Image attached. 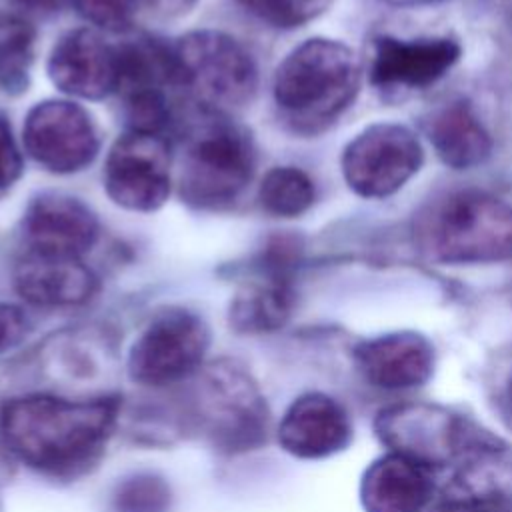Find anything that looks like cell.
<instances>
[{
  "label": "cell",
  "mask_w": 512,
  "mask_h": 512,
  "mask_svg": "<svg viewBox=\"0 0 512 512\" xmlns=\"http://www.w3.org/2000/svg\"><path fill=\"white\" fill-rule=\"evenodd\" d=\"M28 156L52 174H74L92 164L100 150L96 124L74 100L48 98L34 104L24 120Z\"/></svg>",
  "instance_id": "cell-8"
},
{
  "label": "cell",
  "mask_w": 512,
  "mask_h": 512,
  "mask_svg": "<svg viewBox=\"0 0 512 512\" xmlns=\"http://www.w3.org/2000/svg\"><path fill=\"white\" fill-rule=\"evenodd\" d=\"M416 238L446 264L512 260V204L480 190L452 192L418 218Z\"/></svg>",
  "instance_id": "cell-3"
},
{
  "label": "cell",
  "mask_w": 512,
  "mask_h": 512,
  "mask_svg": "<svg viewBox=\"0 0 512 512\" xmlns=\"http://www.w3.org/2000/svg\"><path fill=\"white\" fill-rule=\"evenodd\" d=\"M430 512H504V506L486 502L480 498L472 496H462V494H452L444 502H440L436 508Z\"/></svg>",
  "instance_id": "cell-27"
},
{
  "label": "cell",
  "mask_w": 512,
  "mask_h": 512,
  "mask_svg": "<svg viewBox=\"0 0 512 512\" xmlns=\"http://www.w3.org/2000/svg\"><path fill=\"white\" fill-rule=\"evenodd\" d=\"M424 152L416 134L392 122L364 128L342 154L346 184L364 198H384L400 190L420 168Z\"/></svg>",
  "instance_id": "cell-7"
},
{
  "label": "cell",
  "mask_w": 512,
  "mask_h": 512,
  "mask_svg": "<svg viewBox=\"0 0 512 512\" xmlns=\"http://www.w3.org/2000/svg\"><path fill=\"white\" fill-rule=\"evenodd\" d=\"M24 238L28 252L82 258L98 238V218L70 194L44 192L24 214Z\"/></svg>",
  "instance_id": "cell-13"
},
{
  "label": "cell",
  "mask_w": 512,
  "mask_h": 512,
  "mask_svg": "<svg viewBox=\"0 0 512 512\" xmlns=\"http://www.w3.org/2000/svg\"><path fill=\"white\" fill-rule=\"evenodd\" d=\"M46 70L60 92L102 100L118 88V46L92 28H76L52 46Z\"/></svg>",
  "instance_id": "cell-12"
},
{
  "label": "cell",
  "mask_w": 512,
  "mask_h": 512,
  "mask_svg": "<svg viewBox=\"0 0 512 512\" xmlns=\"http://www.w3.org/2000/svg\"><path fill=\"white\" fill-rule=\"evenodd\" d=\"M360 86L356 54L342 42L310 38L278 64L272 94L298 130H318L348 108Z\"/></svg>",
  "instance_id": "cell-2"
},
{
  "label": "cell",
  "mask_w": 512,
  "mask_h": 512,
  "mask_svg": "<svg viewBox=\"0 0 512 512\" xmlns=\"http://www.w3.org/2000/svg\"><path fill=\"white\" fill-rule=\"evenodd\" d=\"M432 496L434 468L392 450L376 458L360 480L366 512H426Z\"/></svg>",
  "instance_id": "cell-18"
},
{
  "label": "cell",
  "mask_w": 512,
  "mask_h": 512,
  "mask_svg": "<svg viewBox=\"0 0 512 512\" xmlns=\"http://www.w3.org/2000/svg\"><path fill=\"white\" fill-rule=\"evenodd\" d=\"M316 198L312 178L296 166H276L266 172L258 186V202L264 212L278 218L304 214Z\"/></svg>",
  "instance_id": "cell-22"
},
{
  "label": "cell",
  "mask_w": 512,
  "mask_h": 512,
  "mask_svg": "<svg viewBox=\"0 0 512 512\" xmlns=\"http://www.w3.org/2000/svg\"><path fill=\"white\" fill-rule=\"evenodd\" d=\"M354 362L372 386L408 390L432 376L434 348L418 332H390L358 344Z\"/></svg>",
  "instance_id": "cell-16"
},
{
  "label": "cell",
  "mask_w": 512,
  "mask_h": 512,
  "mask_svg": "<svg viewBox=\"0 0 512 512\" xmlns=\"http://www.w3.org/2000/svg\"><path fill=\"white\" fill-rule=\"evenodd\" d=\"M210 346L206 322L184 308L154 316L134 340L128 354V374L144 386L180 382L200 370Z\"/></svg>",
  "instance_id": "cell-6"
},
{
  "label": "cell",
  "mask_w": 512,
  "mask_h": 512,
  "mask_svg": "<svg viewBox=\"0 0 512 512\" xmlns=\"http://www.w3.org/2000/svg\"><path fill=\"white\" fill-rule=\"evenodd\" d=\"M254 164L248 134L216 112L196 124L186 140L180 194L196 208H222L248 186Z\"/></svg>",
  "instance_id": "cell-4"
},
{
  "label": "cell",
  "mask_w": 512,
  "mask_h": 512,
  "mask_svg": "<svg viewBox=\"0 0 512 512\" xmlns=\"http://www.w3.org/2000/svg\"><path fill=\"white\" fill-rule=\"evenodd\" d=\"M198 0H76L74 8L102 30H128L138 22L176 20L186 16Z\"/></svg>",
  "instance_id": "cell-21"
},
{
  "label": "cell",
  "mask_w": 512,
  "mask_h": 512,
  "mask_svg": "<svg viewBox=\"0 0 512 512\" xmlns=\"http://www.w3.org/2000/svg\"><path fill=\"white\" fill-rule=\"evenodd\" d=\"M18 8L32 14H52L60 12L68 6H74L76 0H12Z\"/></svg>",
  "instance_id": "cell-28"
},
{
  "label": "cell",
  "mask_w": 512,
  "mask_h": 512,
  "mask_svg": "<svg viewBox=\"0 0 512 512\" xmlns=\"http://www.w3.org/2000/svg\"><path fill=\"white\" fill-rule=\"evenodd\" d=\"M430 138L440 160L456 170L482 164L492 150L490 134L468 102L446 104L432 120Z\"/></svg>",
  "instance_id": "cell-20"
},
{
  "label": "cell",
  "mask_w": 512,
  "mask_h": 512,
  "mask_svg": "<svg viewBox=\"0 0 512 512\" xmlns=\"http://www.w3.org/2000/svg\"><path fill=\"white\" fill-rule=\"evenodd\" d=\"M14 288L34 306L68 308L88 302L98 280L82 258L26 252L14 268Z\"/></svg>",
  "instance_id": "cell-19"
},
{
  "label": "cell",
  "mask_w": 512,
  "mask_h": 512,
  "mask_svg": "<svg viewBox=\"0 0 512 512\" xmlns=\"http://www.w3.org/2000/svg\"><path fill=\"white\" fill-rule=\"evenodd\" d=\"M180 86L216 112L242 108L258 88L250 50L222 30H192L172 48Z\"/></svg>",
  "instance_id": "cell-5"
},
{
  "label": "cell",
  "mask_w": 512,
  "mask_h": 512,
  "mask_svg": "<svg viewBox=\"0 0 512 512\" xmlns=\"http://www.w3.org/2000/svg\"><path fill=\"white\" fill-rule=\"evenodd\" d=\"M392 4H430V2H440V0H386Z\"/></svg>",
  "instance_id": "cell-29"
},
{
  "label": "cell",
  "mask_w": 512,
  "mask_h": 512,
  "mask_svg": "<svg viewBox=\"0 0 512 512\" xmlns=\"http://www.w3.org/2000/svg\"><path fill=\"white\" fill-rule=\"evenodd\" d=\"M460 58L452 38L398 40L378 38L370 60V78L382 88H424L442 78Z\"/></svg>",
  "instance_id": "cell-15"
},
{
  "label": "cell",
  "mask_w": 512,
  "mask_h": 512,
  "mask_svg": "<svg viewBox=\"0 0 512 512\" xmlns=\"http://www.w3.org/2000/svg\"><path fill=\"white\" fill-rule=\"evenodd\" d=\"M508 396H510V406H512V376H510V388H508Z\"/></svg>",
  "instance_id": "cell-30"
},
{
  "label": "cell",
  "mask_w": 512,
  "mask_h": 512,
  "mask_svg": "<svg viewBox=\"0 0 512 512\" xmlns=\"http://www.w3.org/2000/svg\"><path fill=\"white\" fill-rule=\"evenodd\" d=\"M34 28L18 16H0V92L26 86L34 60Z\"/></svg>",
  "instance_id": "cell-23"
},
{
  "label": "cell",
  "mask_w": 512,
  "mask_h": 512,
  "mask_svg": "<svg viewBox=\"0 0 512 512\" xmlns=\"http://www.w3.org/2000/svg\"><path fill=\"white\" fill-rule=\"evenodd\" d=\"M266 256V274L242 286L230 302V324L244 334L272 332L288 320L292 310L294 296L288 266L294 246L280 240L270 246Z\"/></svg>",
  "instance_id": "cell-17"
},
{
  "label": "cell",
  "mask_w": 512,
  "mask_h": 512,
  "mask_svg": "<svg viewBox=\"0 0 512 512\" xmlns=\"http://www.w3.org/2000/svg\"><path fill=\"white\" fill-rule=\"evenodd\" d=\"M380 440L392 450L430 468L446 466L462 456L470 432L452 412L424 402H404L384 408L376 418Z\"/></svg>",
  "instance_id": "cell-10"
},
{
  "label": "cell",
  "mask_w": 512,
  "mask_h": 512,
  "mask_svg": "<svg viewBox=\"0 0 512 512\" xmlns=\"http://www.w3.org/2000/svg\"><path fill=\"white\" fill-rule=\"evenodd\" d=\"M22 172V156L8 122L0 114V194L6 192Z\"/></svg>",
  "instance_id": "cell-25"
},
{
  "label": "cell",
  "mask_w": 512,
  "mask_h": 512,
  "mask_svg": "<svg viewBox=\"0 0 512 512\" xmlns=\"http://www.w3.org/2000/svg\"><path fill=\"white\" fill-rule=\"evenodd\" d=\"M170 174V150L164 136L128 130L108 150L102 178L116 206L154 212L170 196Z\"/></svg>",
  "instance_id": "cell-9"
},
{
  "label": "cell",
  "mask_w": 512,
  "mask_h": 512,
  "mask_svg": "<svg viewBox=\"0 0 512 512\" xmlns=\"http://www.w3.org/2000/svg\"><path fill=\"white\" fill-rule=\"evenodd\" d=\"M28 334L26 312L10 302H0V354L18 346Z\"/></svg>",
  "instance_id": "cell-26"
},
{
  "label": "cell",
  "mask_w": 512,
  "mask_h": 512,
  "mask_svg": "<svg viewBox=\"0 0 512 512\" xmlns=\"http://www.w3.org/2000/svg\"><path fill=\"white\" fill-rule=\"evenodd\" d=\"M200 410L210 434L226 448H248L266 432V404L240 366L218 362L202 372Z\"/></svg>",
  "instance_id": "cell-11"
},
{
  "label": "cell",
  "mask_w": 512,
  "mask_h": 512,
  "mask_svg": "<svg viewBox=\"0 0 512 512\" xmlns=\"http://www.w3.org/2000/svg\"><path fill=\"white\" fill-rule=\"evenodd\" d=\"M352 426L338 400L322 392L298 396L278 426L280 446L302 460H320L348 446Z\"/></svg>",
  "instance_id": "cell-14"
},
{
  "label": "cell",
  "mask_w": 512,
  "mask_h": 512,
  "mask_svg": "<svg viewBox=\"0 0 512 512\" xmlns=\"http://www.w3.org/2000/svg\"><path fill=\"white\" fill-rule=\"evenodd\" d=\"M118 414L114 398L28 394L10 400L0 418L6 446L34 470L74 474L104 450Z\"/></svg>",
  "instance_id": "cell-1"
},
{
  "label": "cell",
  "mask_w": 512,
  "mask_h": 512,
  "mask_svg": "<svg viewBox=\"0 0 512 512\" xmlns=\"http://www.w3.org/2000/svg\"><path fill=\"white\" fill-rule=\"evenodd\" d=\"M258 20L274 28H298L318 18L332 0H242Z\"/></svg>",
  "instance_id": "cell-24"
}]
</instances>
